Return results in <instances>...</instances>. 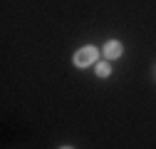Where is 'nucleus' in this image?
Returning <instances> with one entry per match:
<instances>
[{
    "mask_svg": "<svg viewBox=\"0 0 156 149\" xmlns=\"http://www.w3.org/2000/svg\"><path fill=\"white\" fill-rule=\"evenodd\" d=\"M97 47H82V50H77L74 52V65L77 67H89L94 60H97Z\"/></svg>",
    "mask_w": 156,
    "mask_h": 149,
    "instance_id": "f257e3e1",
    "label": "nucleus"
},
{
    "mask_svg": "<svg viewBox=\"0 0 156 149\" xmlns=\"http://www.w3.org/2000/svg\"><path fill=\"white\" fill-rule=\"evenodd\" d=\"M62 149H72V147H62Z\"/></svg>",
    "mask_w": 156,
    "mask_h": 149,
    "instance_id": "20e7f679",
    "label": "nucleus"
},
{
    "mask_svg": "<svg viewBox=\"0 0 156 149\" xmlns=\"http://www.w3.org/2000/svg\"><path fill=\"white\" fill-rule=\"evenodd\" d=\"M119 55H122V42L109 40V42L104 45V57H107V60H116Z\"/></svg>",
    "mask_w": 156,
    "mask_h": 149,
    "instance_id": "f03ea898",
    "label": "nucleus"
},
{
    "mask_svg": "<svg viewBox=\"0 0 156 149\" xmlns=\"http://www.w3.org/2000/svg\"><path fill=\"white\" fill-rule=\"evenodd\" d=\"M97 74H99V77H109V65L99 62V65H97Z\"/></svg>",
    "mask_w": 156,
    "mask_h": 149,
    "instance_id": "7ed1b4c3",
    "label": "nucleus"
}]
</instances>
